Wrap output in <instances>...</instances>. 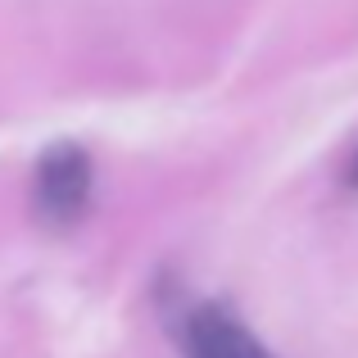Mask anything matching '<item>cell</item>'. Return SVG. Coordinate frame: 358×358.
<instances>
[{"label": "cell", "instance_id": "cell-1", "mask_svg": "<svg viewBox=\"0 0 358 358\" xmlns=\"http://www.w3.org/2000/svg\"><path fill=\"white\" fill-rule=\"evenodd\" d=\"M91 177H96V168H91V155L82 145H73V141L50 145L36 164V182H32L36 218L55 231L73 227L91 204Z\"/></svg>", "mask_w": 358, "mask_h": 358}, {"label": "cell", "instance_id": "cell-2", "mask_svg": "<svg viewBox=\"0 0 358 358\" xmlns=\"http://www.w3.org/2000/svg\"><path fill=\"white\" fill-rule=\"evenodd\" d=\"M177 341L186 358H277L227 304H191L177 313Z\"/></svg>", "mask_w": 358, "mask_h": 358}, {"label": "cell", "instance_id": "cell-3", "mask_svg": "<svg viewBox=\"0 0 358 358\" xmlns=\"http://www.w3.org/2000/svg\"><path fill=\"white\" fill-rule=\"evenodd\" d=\"M345 186H354V191H358V145H354L350 164H345Z\"/></svg>", "mask_w": 358, "mask_h": 358}]
</instances>
